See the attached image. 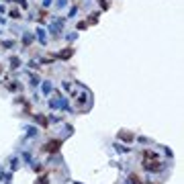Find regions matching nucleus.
<instances>
[{
	"instance_id": "1",
	"label": "nucleus",
	"mask_w": 184,
	"mask_h": 184,
	"mask_svg": "<svg viewBox=\"0 0 184 184\" xmlns=\"http://www.w3.org/2000/svg\"><path fill=\"white\" fill-rule=\"evenodd\" d=\"M143 168L145 170H160V160L153 151H145L143 153Z\"/></svg>"
},
{
	"instance_id": "2",
	"label": "nucleus",
	"mask_w": 184,
	"mask_h": 184,
	"mask_svg": "<svg viewBox=\"0 0 184 184\" xmlns=\"http://www.w3.org/2000/svg\"><path fill=\"white\" fill-rule=\"evenodd\" d=\"M59 145H61V141L57 139V141H49L45 145V151H49V153H53V151H57L59 149Z\"/></svg>"
}]
</instances>
